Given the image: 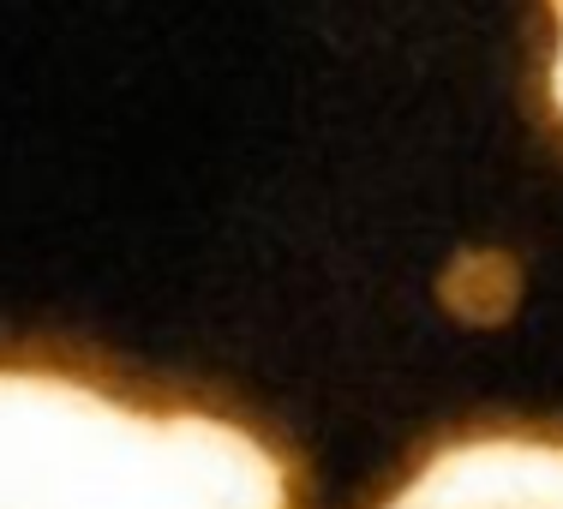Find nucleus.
Wrapping results in <instances>:
<instances>
[{"mask_svg":"<svg viewBox=\"0 0 563 509\" xmlns=\"http://www.w3.org/2000/svg\"><path fill=\"white\" fill-rule=\"evenodd\" d=\"M0 509H294L282 455L205 408L0 366Z\"/></svg>","mask_w":563,"mask_h":509,"instance_id":"obj_1","label":"nucleus"},{"mask_svg":"<svg viewBox=\"0 0 563 509\" xmlns=\"http://www.w3.org/2000/svg\"><path fill=\"white\" fill-rule=\"evenodd\" d=\"M384 509H563V444L528 432L462 438L426 455Z\"/></svg>","mask_w":563,"mask_h":509,"instance_id":"obj_2","label":"nucleus"},{"mask_svg":"<svg viewBox=\"0 0 563 509\" xmlns=\"http://www.w3.org/2000/svg\"><path fill=\"white\" fill-rule=\"evenodd\" d=\"M552 19H558V48H552V78H545V90H552V109L563 120V0H552Z\"/></svg>","mask_w":563,"mask_h":509,"instance_id":"obj_3","label":"nucleus"}]
</instances>
